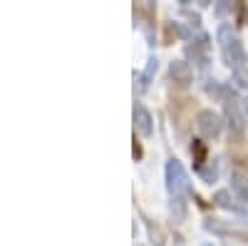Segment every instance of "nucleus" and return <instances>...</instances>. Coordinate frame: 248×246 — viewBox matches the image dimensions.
Returning a JSON list of instances; mask_svg holds the SVG:
<instances>
[{
  "mask_svg": "<svg viewBox=\"0 0 248 246\" xmlns=\"http://www.w3.org/2000/svg\"><path fill=\"white\" fill-rule=\"evenodd\" d=\"M196 127H199V132H201L203 137L214 139V137H218L221 130H223V119H221V115H216L214 110H201V112L196 115Z\"/></svg>",
  "mask_w": 248,
  "mask_h": 246,
  "instance_id": "nucleus-2",
  "label": "nucleus"
},
{
  "mask_svg": "<svg viewBox=\"0 0 248 246\" xmlns=\"http://www.w3.org/2000/svg\"><path fill=\"white\" fill-rule=\"evenodd\" d=\"M233 82H236L241 90H248V70H246V67L233 70Z\"/></svg>",
  "mask_w": 248,
  "mask_h": 246,
  "instance_id": "nucleus-11",
  "label": "nucleus"
},
{
  "mask_svg": "<svg viewBox=\"0 0 248 246\" xmlns=\"http://www.w3.org/2000/svg\"><path fill=\"white\" fill-rule=\"evenodd\" d=\"M238 105H241V115H243V119L248 122V97H243V99L238 102Z\"/></svg>",
  "mask_w": 248,
  "mask_h": 246,
  "instance_id": "nucleus-14",
  "label": "nucleus"
},
{
  "mask_svg": "<svg viewBox=\"0 0 248 246\" xmlns=\"http://www.w3.org/2000/svg\"><path fill=\"white\" fill-rule=\"evenodd\" d=\"M167 187H169V192H171L174 197L191 192L189 174H186V169L181 167L179 159H169V162H167Z\"/></svg>",
  "mask_w": 248,
  "mask_h": 246,
  "instance_id": "nucleus-1",
  "label": "nucleus"
},
{
  "mask_svg": "<svg viewBox=\"0 0 248 246\" xmlns=\"http://www.w3.org/2000/svg\"><path fill=\"white\" fill-rule=\"evenodd\" d=\"M149 234H152V239H154V246H164V236H161V231H159L156 227H149Z\"/></svg>",
  "mask_w": 248,
  "mask_h": 246,
  "instance_id": "nucleus-13",
  "label": "nucleus"
},
{
  "mask_svg": "<svg viewBox=\"0 0 248 246\" xmlns=\"http://www.w3.org/2000/svg\"><path fill=\"white\" fill-rule=\"evenodd\" d=\"M226 122H229V130H231L233 137H243L246 119L241 115V105H238V102H233V99L226 102Z\"/></svg>",
  "mask_w": 248,
  "mask_h": 246,
  "instance_id": "nucleus-4",
  "label": "nucleus"
},
{
  "mask_svg": "<svg viewBox=\"0 0 248 246\" xmlns=\"http://www.w3.org/2000/svg\"><path fill=\"white\" fill-rule=\"evenodd\" d=\"M214 201L218 204L221 209H233V204H231V194H229V192H223V189L214 194Z\"/></svg>",
  "mask_w": 248,
  "mask_h": 246,
  "instance_id": "nucleus-10",
  "label": "nucleus"
},
{
  "mask_svg": "<svg viewBox=\"0 0 248 246\" xmlns=\"http://www.w3.org/2000/svg\"><path fill=\"white\" fill-rule=\"evenodd\" d=\"M216 174H218L216 164H211V167H201V177H203L206 181H214V179H216Z\"/></svg>",
  "mask_w": 248,
  "mask_h": 246,
  "instance_id": "nucleus-12",
  "label": "nucleus"
},
{
  "mask_svg": "<svg viewBox=\"0 0 248 246\" xmlns=\"http://www.w3.org/2000/svg\"><path fill=\"white\" fill-rule=\"evenodd\" d=\"M169 214H171V221H174V224H181V221L186 219V201H184L181 197H174V199L169 201Z\"/></svg>",
  "mask_w": 248,
  "mask_h": 246,
  "instance_id": "nucleus-8",
  "label": "nucleus"
},
{
  "mask_svg": "<svg viewBox=\"0 0 248 246\" xmlns=\"http://www.w3.org/2000/svg\"><path fill=\"white\" fill-rule=\"evenodd\" d=\"M169 77L174 85L179 87H189L191 80H194V72H191V65L186 63V60H174V63L169 65Z\"/></svg>",
  "mask_w": 248,
  "mask_h": 246,
  "instance_id": "nucleus-5",
  "label": "nucleus"
},
{
  "mask_svg": "<svg viewBox=\"0 0 248 246\" xmlns=\"http://www.w3.org/2000/svg\"><path fill=\"white\" fill-rule=\"evenodd\" d=\"M216 37H218V43H221V48H223V45L233 43V40H236V33H233V28H231V25H221V28H218V33H216Z\"/></svg>",
  "mask_w": 248,
  "mask_h": 246,
  "instance_id": "nucleus-9",
  "label": "nucleus"
},
{
  "mask_svg": "<svg viewBox=\"0 0 248 246\" xmlns=\"http://www.w3.org/2000/svg\"><path fill=\"white\" fill-rule=\"evenodd\" d=\"M221 57H223V63L229 65V67H233V70L243 67V63H246V48H243V43L236 37L233 43L223 45L221 48Z\"/></svg>",
  "mask_w": 248,
  "mask_h": 246,
  "instance_id": "nucleus-3",
  "label": "nucleus"
},
{
  "mask_svg": "<svg viewBox=\"0 0 248 246\" xmlns=\"http://www.w3.org/2000/svg\"><path fill=\"white\" fill-rule=\"evenodd\" d=\"M134 127L141 137H149L154 132V119H152V112L141 105V102H137L134 105Z\"/></svg>",
  "mask_w": 248,
  "mask_h": 246,
  "instance_id": "nucleus-6",
  "label": "nucleus"
},
{
  "mask_svg": "<svg viewBox=\"0 0 248 246\" xmlns=\"http://www.w3.org/2000/svg\"><path fill=\"white\" fill-rule=\"evenodd\" d=\"M231 189L238 197V201L248 204V177L243 172H233L231 174Z\"/></svg>",
  "mask_w": 248,
  "mask_h": 246,
  "instance_id": "nucleus-7",
  "label": "nucleus"
}]
</instances>
